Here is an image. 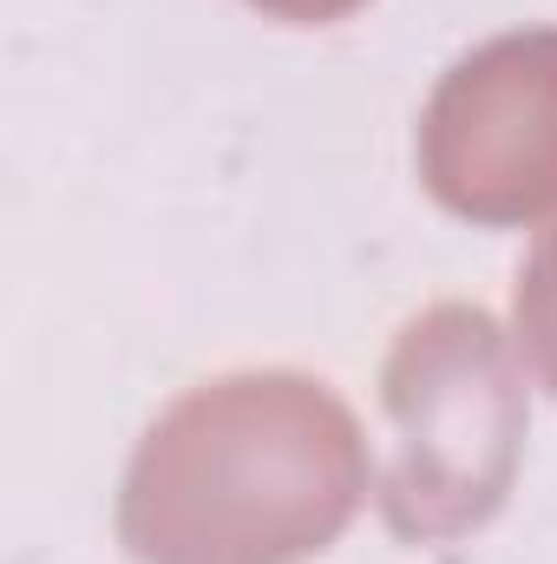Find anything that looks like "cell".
Here are the masks:
<instances>
[{
  "label": "cell",
  "mask_w": 557,
  "mask_h": 564,
  "mask_svg": "<svg viewBox=\"0 0 557 564\" xmlns=\"http://www.w3.org/2000/svg\"><path fill=\"white\" fill-rule=\"evenodd\" d=\"M368 492V446L341 394L295 368L184 388L144 426L119 539L144 564H302Z\"/></svg>",
  "instance_id": "obj_1"
},
{
  "label": "cell",
  "mask_w": 557,
  "mask_h": 564,
  "mask_svg": "<svg viewBox=\"0 0 557 564\" xmlns=\"http://www.w3.org/2000/svg\"><path fill=\"white\" fill-rule=\"evenodd\" d=\"M394 459L381 519L407 545H446L485 525L525 453V375L479 302H433L394 335L381 368Z\"/></svg>",
  "instance_id": "obj_2"
},
{
  "label": "cell",
  "mask_w": 557,
  "mask_h": 564,
  "mask_svg": "<svg viewBox=\"0 0 557 564\" xmlns=\"http://www.w3.org/2000/svg\"><path fill=\"white\" fill-rule=\"evenodd\" d=\"M419 177L472 224L557 217V26L452 59L419 112Z\"/></svg>",
  "instance_id": "obj_3"
},
{
  "label": "cell",
  "mask_w": 557,
  "mask_h": 564,
  "mask_svg": "<svg viewBox=\"0 0 557 564\" xmlns=\"http://www.w3.org/2000/svg\"><path fill=\"white\" fill-rule=\"evenodd\" d=\"M512 315H518V348H525V361L538 368V381L557 394V217L538 230L532 257L518 263Z\"/></svg>",
  "instance_id": "obj_4"
},
{
  "label": "cell",
  "mask_w": 557,
  "mask_h": 564,
  "mask_svg": "<svg viewBox=\"0 0 557 564\" xmlns=\"http://www.w3.org/2000/svg\"><path fill=\"white\" fill-rule=\"evenodd\" d=\"M263 13H276V20H341V13H354L361 0H256Z\"/></svg>",
  "instance_id": "obj_5"
}]
</instances>
